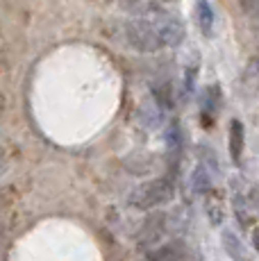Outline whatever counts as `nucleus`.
Segmentation results:
<instances>
[{"mask_svg":"<svg viewBox=\"0 0 259 261\" xmlns=\"http://www.w3.org/2000/svg\"><path fill=\"white\" fill-rule=\"evenodd\" d=\"M184 23L168 12H155L150 16H137L125 23V39L137 53H159L177 48L184 41Z\"/></svg>","mask_w":259,"mask_h":261,"instance_id":"nucleus-1","label":"nucleus"},{"mask_svg":"<svg viewBox=\"0 0 259 261\" xmlns=\"http://www.w3.org/2000/svg\"><path fill=\"white\" fill-rule=\"evenodd\" d=\"M175 198V184L168 177H155L148 179V182H141L139 187H134L127 195L130 207L139 209V212H152V209H159L164 204L173 202Z\"/></svg>","mask_w":259,"mask_h":261,"instance_id":"nucleus-2","label":"nucleus"},{"mask_svg":"<svg viewBox=\"0 0 259 261\" xmlns=\"http://www.w3.org/2000/svg\"><path fill=\"white\" fill-rule=\"evenodd\" d=\"M164 232H166V214H150L139 229V245L150 248V245L159 243Z\"/></svg>","mask_w":259,"mask_h":261,"instance_id":"nucleus-3","label":"nucleus"},{"mask_svg":"<svg viewBox=\"0 0 259 261\" xmlns=\"http://www.w3.org/2000/svg\"><path fill=\"white\" fill-rule=\"evenodd\" d=\"M221 243H223V250L227 252V257L234 259V261H250V250L246 248L241 239L232 232V229H223L221 234Z\"/></svg>","mask_w":259,"mask_h":261,"instance_id":"nucleus-4","label":"nucleus"},{"mask_svg":"<svg viewBox=\"0 0 259 261\" xmlns=\"http://www.w3.org/2000/svg\"><path fill=\"white\" fill-rule=\"evenodd\" d=\"M243 148H246V132H243V123L234 118L230 123V154L234 164H241Z\"/></svg>","mask_w":259,"mask_h":261,"instance_id":"nucleus-5","label":"nucleus"},{"mask_svg":"<svg viewBox=\"0 0 259 261\" xmlns=\"http://www.w3.org/2000/svg\"><path fill=\"white\" fill-rule=\"evenodd\" d=\"M191 187L196 193L200 195H207L212 193V177H209V170L205 164H200V166H196V170H193L191 175Z\"/></svg>","mask_w":259,"mask_h":261,"instance_id":"nucleus-6","label":"nucleus"},{"mask_svg":"<svg viewBox=\"0 0 259 261\" xmlns=\"http://www.w3.org/2000/svg\"><path fill=\"white\" fill-rule=\"evenodd\" d=\"M180 254H182V250L177 243H164L152 250L146 259L148 261H180Z\"/></svg>","mask_w":259,"mask_h":261,"instance_id":"nucleus-7","label":"nucleus"},{"mask_svg":"<svg viewBox=\"0 0 259 261\" xmlns=\"http://www.w3.org/2000/svg\"><path fill=\"white\" fill-rule=\"evenodd\" d=\"M198 23H200L202 32L209 37L214 30V9L209 7L207 0H198Z\"/></svg>","mask_w":259,"mask_h":261,"instance_id":"nucleus-8","label":"nucleus"},{"mask_svg":"<svg viewBox=\"0 0 259 261\" xmlns=\"http://www.w3.org/2000/svg\"><path fill=\"white\" fill-rule=\"evenodd\" d=\"M207 216H209V223H212V225H221V223H223L221 200L214 198L212 193H207Z\"/></svg>","mask_w":259,"mask_h":261,"instance_id":"nucleus-9","label":"nucleus"},{"mask_svg":"<svg viewBox=\"0 0 259 261\" xmlns=\"http://www.w3.org/2000/svg\"><path fill=\"white\" fill-rule=\"evenodd\" d=\"M243 9L255 23H259V0H243Z\"/></svg>","mask_w":259,"mask_h":261,"instance_id":"nucleus-10","label":"nucleus"},{"mask_svg":"<svg viewBox=\"0 0 259 261\" xmlns=\"http://www.w3.org/2000/svg\"><path fill=\"white\" fill-rule=\"evenodd\" d=\"M7 168H9L7 157H5V152H3V150H0V179L5 177V173H7Z\"/></svg>","mask_w":259,"mask_h":261,"instance_id":"nucleus-11","label":"nucleus"},{"mask_svg":"<svg viewBox=\"0 0 259 261\" xmlns=\"http://www.w3.org/2000/svg\"><path fill=\"white\" fill-rule=\"evenodd\" d=\"M252 243H255V250L259 252V229H252Z\"/></svg>","mask_w":259,"mask_h":261,"instance_id":"nucleus-12","label":"nucleus"}]
</instances>
